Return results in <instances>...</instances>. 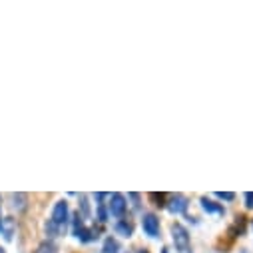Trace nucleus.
<instances>
[{
    "label": "nucleus",
    "mask_w": 253,
    "mask_h": 253,
    "mask_svg": "<svg viewBox=\"0 0 253 253\" xmlns=\"http://www.w3.org/2000/svg\"><path fill=\"white\" fill-rule=\"evenodd\" d=\"M0 253H6V251H4V249H2V247H0Z\"/></svg>",
    "instance_id": "nucleus-15"
},
{
    "label": "nucleus",
    "mask_w": 253,
    "mask_h": 253,
    "mask_svg": "<svg viewBox=\"0 0 253 253\" xmlns=\"http://www.w3.org/2000/svg\"><path fill=\"white\" fill-rule=\"evenodd\" d=\"M200 202H202V208H204L208 213H223V208H221L219 204H215V202H211V200H208V198H202Z\"/></svg>",
    "instance_id": "nucleus-8"
},
{
    "label": "nucleus",
    "mask_w": 253,
    "mask_h": 253,
    "mask_svg": "<svg viewBox=\"0 0 253 253\" xmlns=\"http://www.w3.org/2000/svg\"><path fill=\"white\" fill-rule=\"evenodd\" d=\"M142 227H144L146 235L158 237V235H160V219H158V215H154V213H144V217H142Z\"/></svg>",
    "instance_id": "nucleus-4"
},
{
    "label": "nucleus",
    "mask_w": 253,
    "mask_h": 253,
    "mask_svg": "<svg viewBox=\"0 0 253 253\" xmlns=\"http://www.w3.org/2000/svg\"><path fill=\"white\" fill-rule=\"evenodd\" d=\"M251 227H253V221H251Z\"/></svg>",
    "instance_id": "nucleus-16"
},
{
    "label": "nucleus",
    "mask_w": 253,
    "mask_h": 253,
    "mask_svg": "<svg viewBox=\"0 0 253 253\" xmlns=\"http://www.w3.org/2000/svg\"><path fill=\"white\" fill-rule=\"evenodd\" d=\"M217 198L219 200H225V202H231V200H235V194L233 192H219Z\"/></svg>",
    "instance_id": "nucleus-12"
},
{
    "label": "nucleus",
    "mask_w": 253,
    "mask_h": 253,
    "mask_svg": "<svg viewBox=\"0 0 253 253\" xmlns=\"http://www.w3.org/2000/svg\"><path fill=\"white\" fill-rule=\"evenodd\" d=\"M140 253H148V249H140Z\"/></svg>",
    "instance_id": "nucleus-14"
},
{
    "label": "nucleus",
    "mask_w": 253,
    "mask_h": 253,
    "mask_svg": "<svg viewBox=\"0 0 253 253\" xmlns=\"http://www.w3.org/2000/svg\"><path fill=\"white\" fill-rule=\"evenodd\" d=\"M243 198H245V208L247 210H253V192H247Z\"/></svg>",
    "instance_id": "nucleus-13"
},
{
    "label": "nucleus",
    "mask_w": 253,
    "mask_h": 253,
    "mask_svg": "<svg viewBox=\"0 0 253 253\" xmlns=\"http://www.w3.org/2000/svg\"><path fill=\"white\" fill-rule=\"evenodd\" d=\"M10 200L14 202L12 208H14L16 211H24V210H26V196H24V194H12Z\"/></svg>",
    "instance_id": "nucleus-9"
},
{
    "label": "nucleus",
    "mask_w": 253,
    "mask_h": 253,
    "mask_svg": "<svg viewBox=\"0 0 253 253\" xmlns=\"http://www.w3.org/2000/svg\"><path fill=\"white\" fill-rule=\"evenodd\" d=\"M14 229H16V221H14L12 217H4V219H0V233H2L6 239H12Z\"/></svg>",
    "instance_id": "nucleus-6"
},
{
    "label": "nucleus",
    "mask_w": 253,
    "mask_h": 253,
    "mask_svg": "<svg viewBox=\"0 0 253 253\" xmlns=\"http://www.w3.org/2000/svg\"><path fill=\"white\" fill-rule=\"evenodd\" d=\"M187 206H189V204H187V198H185V196H181V194L171 196V198H169V202H168V210H169L171 213H175V215L185 213Z\"/></svg>",
    "instance_id": "nucleus-5"
},
{
    "label": "nucleus",
    "mask_w": 253,
    "mask_h": 253,
    "mask_svg": "<svg viewBox=\"0 0 253 253\" xmlns=\"http://www.w3.org/2000/svg\"><path fill=\"white\" fill-rule=\"evenodd\" d=\"M171 239L179 253H192V243H189V233L181 223L171 225Z\"/></svg>",
    "instance_id": "nucleus-2"
},
{
    "label": "nucleus",
    "mask_w": 253,
    "mask_h": 253,
    "mask_svg": "<svg viewBox=\"0 0 253 253\" xmlns=\"http://www.w3.org/2000/svg\"><path fill=\"white\" fill-rule=\"evenodd\" d=\"M102 253H120V243H118L114 237H108V239L104 241Z\"/></svg>",
    "instance_id": "nucleus-10"
},
{
    "label": "nucleus",
    "mask_w": 253,
    "mask_h": 253,
    "mask_svg": "<svg viewBox=\"0 0 253 253\" xmlns=\"http://www.w3.org/2000/svg\"><path fill=\"white\" fill-rule=\"evenodd\" d=\"M110 198V204H108V211L114 215V217H122L124 211H126V198L122 194H112L108 196Z\"/></svg>",
    "instance_id": "nucleus-3"
},
{
    "label": "nucleus",
    "mask_w": 253,
    "mask_h": 253,
    "mask_svg": "<svg viewBox=\"0 0 253 253\" xmlns=\"http://www.w3.org/2000/svg\"><path fill=\"white\" fill-rule=\"evenodd\" d=\"M34 253H58V249H56V245H54L52 241H44V243H40V245L36 247Z\"/></svg>",
    "instance_id": "nucleus-11"
},
{
    "label": "nucleus",
    "mask_w": 253,
    "mask_h": 253,
    "mask_svg": "<svg viewBox=\"0 0 253 253\" xmlns=\"http://www.w3.org/2000/svg\"><path fill=\"white\" fill-rule=\"evenodd\" d=\"M66 223H68V202L60 200L52 210V217L46 221V235L48 237L62 235L66 231Z\"/></svg>",
    "instance_id": "nucleus-1"
},
{
    "label": "nucleus",
    "mask_w": 253,
    "mask_h": 253,
    "mask_svg": "<svg viewBox=\"0 0 253 253\" xmlns=\"http://www.w3.org/2000/svg\"><path fill=\"white\" fill-rule=\"evenodd\" d=\"M116 231H118L120 235H124V237H132L134 227H132V223H130L128 219H120V221L116 223Z\"/></svg>",
    "instance_id": "nucleus-7"
}]
</instances>
